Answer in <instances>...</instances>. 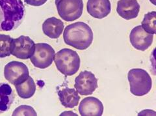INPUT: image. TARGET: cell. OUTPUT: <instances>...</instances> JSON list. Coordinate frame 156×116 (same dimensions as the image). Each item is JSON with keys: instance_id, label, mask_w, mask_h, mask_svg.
<instances>
[{"instance_id": "6da1fadb", "label": "cell", "mask_w": 156, "mask_h": 116, "mask_svg": "<svg viewBox=\"0 0 156 116\" xmlns=\"http://www.w3.org/2000/svg\"><path fill=\"white\" fill-rule=\"evenodd\" d=\"M24 15L22 0H0V31L16 30L22 23Z\"/></svg>"}, {"instance_id": "7a4b0ae2", "label": "cell", "mask_w": 156, "mask_h": 116, "mask_svg": "<svg viewBox=\"0 0 156 116\" xmlns=\"http://www.w3.org/2000/svg\"><path fill=\"white\" fill-rule=\"evenodd\" d=\"M93 37L90 27L83 22L67 26L63 33L65 44L80 50H86L91 45Z\"/></svg>"}, {"instance_id": "3957f363", "label": "cell", "mask_w": 156, "mask_h": 116, "mask_svg": "<svg viewBox=\"0 0 156 116\" xmlns=\"http://www.w3.org/2000/svg\"><path fill=\"white\" fill-rule=\"evenodd\" d=\"M54 61L58 71L65 76L74 75L80 69V57L73 50L64 48L59 50L55 55Z\"/></svg>"}, {"instance_id": "277c9868", "label": "cell", "mask_w": 156, "mask_h": 116, "mask_svg": "<svg viewBox=\"0 0 156 116\" xmlns=\"http://www.w3.org/2000/svg\"><path fill=\"white\" fill-rule=\"evenodd\" d=\"M130 91L135 96H142L148 94L152 88L150 74L142 69H132L128 74Z\"/></svg>"}, {"instance_id": "5b68a950", "label": "cell", "mask_w": 156, "mask_h": 116, "mask_svg": "<svg viewBox=\"0 0 156 116\" xmlns=\"http://www.w3.org/2000/svg\"><path fill=\"white\" fill-rule=\"evenodd\" d=\"M55 3L58 15L66 22L76 20L82 15L83 0H55Z\"/></svg>"}, {"instance_id": "8992f818", "label": "cell", "mask_w": 156, "mask_h": 116, "mask_svg": "<svg viewBox=\"0 0 156 116\" xmlns=\"http://www.w3.org/2000/svg\"><path fill=\"white\" fill-rule=\"evenodd\" d=\"M55 55V52L51 46L46 43H38L35 45V50L30 60L37 68L44 69L52 64Z\"/></svg>"}, {"instance_id": "52a82bcc", "label": "cell", "mask_w": 156, "mask_h": 116, "mask_svg": "<svg viewBox=\"0 0 156 116\" xmlns=\"http://www.w3.org/2000/svg\"><path fill=\"white\" fill-rule=\"evenodd\" d=\"M29 76L26 65L22 62L13 61L8 63L4 68V76L12 85L22 83Z\"/></svg>"}, {"instance_id": "ba28073f", "label": "cell", "mask_w": 156, "mask_h": 116, "mask_svg": "<svg viewBox=\"0 0 156 116\" xmlns=\"http://www.w3.org/2000/svg\"><path fill=\"white\" fill-rule=\"evenodd\" d=\"M35 44L30 37L22 35L13 38L11 46V54L18 59L27 60L33 54Z\"/></svg>"}, {"instance_id": "9c48e42d", "label": "cell", "mask_w": 156, "mask_h": 116, "mask_svg": "<svg viewBox=\"0 0 156 116\" xmlns=\"http://www.w3.org/2000/svg\"><path fill=\"white\" fill-rule=\"evenodd\" d=\"M74 88L81 95H89L98 88V79L90 71L81 72L75 79Z\"/></svg>"}, {"instance_id": "30bf717a", "label": "cell", "mask_w": 156, "mask_h": 116, "mask_svg": "<svg viewBox=\"0 0 156 116\" xmlns=\"http://www.w3.org/2000/svg\"><path fill=\"white\" fill-rule=\"evenodd\" d=\"M129 41L135 49L145 51L152 45L154 35L145 31L141 26H137L131 31Z\"/></svg>"}, {"instance_id": "8fae6325", "label": "cell", "mask_w": 156, "mask_h": 116, "mask_svg": "<svg viewBox=\"0 0 156 116\" xmlns=\"http://www.w3.org/2000/svg\"><path fill=\"white\" fill-rule=\"evenodd\" d=\"M104 105L94 96H89L81 100L79 112L82 116H101L104 113Z\"/></svg>"}, {"instance_id": "7c38bea8", "label": "cell", "mask_w": 156, "mask_h": 116, "mask_svg": "<svg viewBox=\"0 0 156 116\" xmlns=\"http://www.w3.org/2000/svg\"><path fill=\"white\" fill-rule=\"evenodd\" d=\"M87 9L91 16L102 19L110 14L111 5L109 0H88Z\"/></svg>"}, {"instance_id": "4fadbf2b", "label": "cell", "mask_w": 156, "mask_h": 116, "mask_svg": "<svg viewBox=\"0 0 156 116\" xmlns=\"http://www.w3.org/2000/svg\"><path fill=\"white\" fill-rule=\"evenodd\" d=\"M116 11L119 15L129 20L137 17L140 11V5L136 0H119L117 3Z\"/></svg>"}, {"instance_id": "5bb4252c", "label": "cell", "mask_w": 156, "mask_h": 116, "mask_svg": "<svg viewBox=\"0 0 156 116\" xmlns=\"http://www.w3.org/2000/svg\"><path fill=\"white\" fill-rule=\"evenodd\" d=\"M64 30V24L60 19L55 17L47 18L42 24V31L44 34L51 38H58Z\"/></svg>"}, {"instance_id": "9a60e30c", "label": "cell", "mask_w": 156, "mask_h": 116, "mask_svg": "<svg viewBox=\"0 0 156 116\" xmlns=\"http://www.w3.org/2000/svg\"><path fill=\"white\" fill-rule=\"evenodd\" d=\"M59 100L63 106L67 108H74L79 104L80 96L74 89L64 88L58 91Z\"/></svg>"}, {"instance_id": "2e32d148", "label": "cell", "mask_w": 156, "mask_h": 116, "mask_svg": "<svg viewBox=\"0 0 156 116\" xmlns=\"http://www.w3.org/2000/svg\"><path fill=\"white\" fill-rule=\"evenodd\" d=\"M14 100V94L9 84L0 83V114L7 112Z\"/></svg>"}, {"instance_id": "e0dca14e", "label": "cell", "mask_w": 156, "mask_h": 116, "mask_svg": "<svg viewBox=\"0 0 156 116\" xmlns=\"http://www.w3.org/2000/svg\"><path fill=\"white\" fill-rule=\"evenodd\" d=\"M14 86L18 96L23 99L31 98L36 91L35 83L30 76H29L27 80L22 83L16 84Z\"/></svg>"}, {"instance_id": "ac0fdd59", "label": "cell", "mask_w": 156, "mask_h": 116, "mask_svg": "<svg viewBox=\"0 0 156 116\" xmlns=\"http://www.w3.org/2000/svg\"><path fill=\"white\" fill-rule=\"evenodd\" d=\"M155 22L156 12L152 11L145 14L143 20L142 21L141 26L143 27L145 31L150 33V34L154 35L156 33Z\"/></svg>"}, {"instance_id": "d6986e66", "label": "cell", "mask_w": 156, "mask_h": 116, "mask_svg": "<svg viewBox=\"0 0 156 116\" xmlns=\"http://www.w3.org/2000/svg\"><path fill=\"white\" fill-rule=\"evenodd\" d=\"M12 40L10 35L0 34V58L11 56Z\"/></svg>"}, {"instance_id": "ffe728a7", "label": "cell", "mask_w": 156, "mask_h": 116, "mask_svg": "<svg viewBox=\"0 0 156 116\" xmlns=\"http://www.w3.org/2000/svg\"><path fill=\"white\" fill-rule=\"evenodd\" d=\"M37 115V112L34 108L30 106L22 105L20 106L14 111L12 115Z\"/></svg>"}, {"instance_id": "44dd1931", "label": "cell", "mask_w": 156, "mask_h": 116, "mask_svg": "<svg viewBox=\"0 0 156 116\" xmlns=\"http://www.w3.org/2000/svg\"><path fill=\"white\" fill-rule=\"evenodd\" d=\"M29 5L34 7H39L46 3L48 0H24Z\"/></svg>"}]
</instances>
